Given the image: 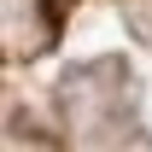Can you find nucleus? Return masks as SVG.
Instances as JSON below:
<instances>
[]
</instances>
